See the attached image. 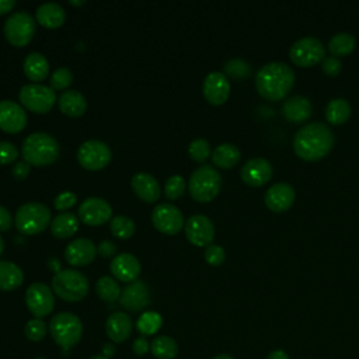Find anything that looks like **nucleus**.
<instances>
[{"label":"nucleus","mask_w":359,"mask_h":359,"mask_svg":"<svg viewBox=\"0 0 359 359\" xmlns=\"http://www.w3.org/2000/svg\"><path fill=\"white\" fill-rule=\"evenodd\" d=\"M334 134L324 123L314 121L303 125L293 138L295 153L307 162L326 158L334 146Z\"/></svg>","instance_id":"f257e3e1"},{"label":"nucleus","mask_w":359,"mask_h":359,"mask_svg":"<svg viewBox=\"0 0 359 359\" xmlns=\"http://www.w3.org/2000/svg\"><path fill=\"white\" fill-rule=\"evenodd\" d=\"M295 83L293 69L284 62L266 63L256 76L259 93L271 101L282 100Z\"/></svg>","instance_id":"f03ea898"},{"label":"nucleus","mask_w":359,"mask_h":359,"mask_svg":"<svg viewBox=\"0 0 359 359\" xmlns=\"http://www.w3.org/2000/svg\"><path fill=\"white\" fill-rule=\"evenodd\" d=\"M61 153L58 141L47 132L30 134L22 146V155L29 165L47 166L54 163Z\"/></svg>","instance_id":"7ed1b4c3"},{"label":"nucleus","mask_w":359,"mask_h":359,"mask_svg":"<svg viewBox=\"0 0 359 359\" xmlns=\"http://www.w3.org/2000/svg\"><path fill=\"white\" fill-rule=\"evenodd\" d=\"M49 331L56 345H59L63 353L68 355L69 349L80 342L83 335V324L76 314L62 312L52 317Z\"/></svg>","instance_id":"20e7f679"},{"label":"nucleus","mask_w":359,"mask_h":359,"mask_svg":"<svg viewBox=\"0 0 359 359\" xmlns=\"http://www.w3.org/2000/svg\"><path fill=\"white\" fill-rule=\"evenodd\" d=\"M222 176L211 165L198 167L190 177L188 191L191 197L198 202L212 201L220 191Z\"/></svg>","instance_id":"39448f33"},{"label":"nucleus","mask_w":359,"mask_h":359,"mask_svg":"<svg viewBox=\"0 0 359 359\" xmlns=\"http://www.w3.org/2000/svg\"><path fill=\"white\" fill-rule=\"evenodd\" d=\"M15 224L23 234H38L51 224V211L41 202H27L17 209Z\"/></svg>","instance_id":"423d86ee"},{"label":"nucleus","mask_w":359,"mask_h":359,"mask_svg":"<svg viewBox=\"0 0 359 359\" xmlns=\"http://www.w3.org/2000/svg\"><path fill=\"white\" fill-rule=\"evenodd\" d=\"M52 291L66 302H80L89 293V280L76 270H61L52 278Z\"/></svg>","instance_id":"0eeeda50"},{"label":"nucleus","mask_w":359,"mask_h":359,"mask_svg":"<svg viewBox=\"0 0 359 359\" xmlns=\"http://www.w3.org/2000/svg\"><path fill=\"white\" fill-rule=\"evenodd\" d=\"M6 40L15 47H26L36 34V19L26 10L12 13L3 26Z\"/></svg>","instance_id":"6e6552de"},{"label":"nucleus","mask_w":359,"mask_h":359,"mask_svg":"<svg viewBox=\"0 0 359 359\" xmlns=\"http://www.w3.org/2000/svg\"><path fill=\"white\" fill-rule=\"evenodd\" d=\"M19 98L27 109L37 114H45L56 102V93L51 86L29 83L22 87Z\"/></svg>","instance_id":"1a4fd4ad"},{"label":"nucleus","mask_w":359,"mask_h":359,"mask_svg":"<svg viewBox=\"0 0 359 359\" xmlns=\"http://www.w3.org/2000/svg\"><path fill=\"white\" fill-rule=\"evenodd\" d=\"M289 58L295 65L309 68L319 62H323V59L326 58V48L319 38L303 37L292 44L289 49Z\"/></svg>","instance_id":"9d476101"},{"label":"nucleus","mask_w":359,"mask_h":359,"mask_svg":"<svg viewBox=\"0 0 359 359\" xmlns=\"http://www.w3.org/2000/svg\"><path fill=\"white\" fill-rule=\"evenodd\" d=\"M112 153L107 144L98 139L83 142L77 149V160L87 170H101L111 162Z\"/></svg>","instance_id":"9b49d317"},{"label":"nucleus","mask_w":359,"mask_h":359,"mask_svg":"<svg viewBox=\"0 0 359 359\" xmlns=\"http://www.w3.org/2000/svg\"><path fill=\"white\" fill-rule=\"evenodd\" d=\"M26 303L36 319L45 317L51 314L55 306L54 291L44 282H34L26 292Z\"/></svg>","instance_id":"f8f14e48"},{"label":"nucleus","mask_w":359,"mask_h":359,"mask_svg":"<svg viewBox=\"0 0 359 359\" xmlns=\"http://www.w3.org/2000/svg\"><path fill=\"white\" fill-rule=\"evenodd\" d=\"M153 226L165 234H177L184 226V216L181 211L171 204H159L152 213Z\"/></svg>","instance_id":"ddd939ff"},{"label":"nucleus","mask_w":359,"mask_h":359,"mask_svg":"<svg viewBox=\"0 0 359 359\" xmlns=\"http://www.w3.org/2000/svg\"><path fill=\"white\" fill-rule=\"evenodd\" d=\"M185 236L197 247H208L215 237V226L205 215H192L185 222Z\"/></svg>","instance_id":"4468645a"},{"label":"nucleus","mask_w":359,"mask_h":359,"mask_svg":"<svg viewBox=\"0 0 359 359\" xmlns=\"http://www.w3.org/2000/svg\"><path fill=\"white\" fill-rule=\"evenodd\" d=\"M27 124L26 109L12 100L0 101V130L9 134H17Z\"/></svg>","instance_id":"2eb2a0df"},{"label":"nucleus","mask_w":359,"mask_h":359,"mask_svg":"<svg viewBox=\"0 0 359 359\" xmlns=\"http://www.w3.org/2000/svg\"><path fill=\"white\" fill-rule=\"evenodd\" d=\"M79 219L89 226H101L109 220L112 215L111 205L98 197L84 199L79 206Z\"/></svg>","instance_id":"dca6fc26"},{"label":"nucleus","mask_w":359,"mask_h":359,"mask_svg":"<svg viewBox=\"0 0 359 359\" xmlns=\"http://www.w3.org/2000/svg\"><path fill=\"white\" fill-rule=\"evenodd\" d=\"M111 273L112 275L121 282H127V284H132L135 281H138L141 271H142V266L139 263V260L130 253H121L115 256L111 260L109 264Z\"/></svg>","instance_id":"f3484780"},{"label":"nucleus","mask_w":359,"mask_h":359,"mask_svg":"<svg viewBox=\"0 0 359 359\" xmlns=\"http://www.w3.org/2000/svg\"><path fill=\"white\" fill-rule=\"evenodd\" d=\"M274 169L271 163L264 158H252L242 167V180L250 187H261L267 184L273 177Z\"/></svg>","instance_id":"a211bd4d"},{"label":"nucleus","mask_w":359,"mask_h":359,"mask_svg":"<svg viewBox=\"0 0 359 359\" xmlns=\"http://www.w3.org/2000/svg\"><path fill=\"white\" fill-rule=\"evenodd\" d=\"M204 96L205 98L213 104L220 105L223 104L230 94V82L227 76L222 72H211L206 75L204 80Z\"/></svg>","instance_id":"6ab92c4d"},{"label":"nucleus","mask_w":359,"mask_h":359,"mask_svg":"<svg viewBox=\"0 0 359 359\" xmlns=\"http://www.w3.org/2000/svg\"><path fill=\"white\" fill-rule=\"evenodd\" d=\"M97 254V247L89 238L79 237L70 242L65 250V259L66 261L73 267H82L87 266L91 261H94Z\"/></svg>","instance_id":"aec40b11"},{"label":"nucleus","mask_w":359,"mask_h":359,"mask_svg":"<svg viewBox=\"0 0 359 359\" xmlns=\"http://www.w3.org/2000/svg\"><path fill=\"white\" fill-rule=\"evenodd\" d=\"M121 306L130 312H139L145 309L151 303L149 298V288L142 281H135L125 287L119 298Z\"/></svg>","instance_id":"412c9836"},{"label":"nucleus","mask_w":359,"mask_h":359,"mask_svg":"<svg viewBox=\"0 0 359 359\" xmlns=\"http://www.w3.org/2000/svg\"><path fill=\"white\" fill-rule=\"evenodd\" d=\"M295 201V190L288 183H277L266 192V205L273 212L288 211Z\"/></svg>","instance_id":"4be33fe9"},{"label":"nucleus","mask_w":359,"mask_h":359,"mask_svg":"<svg viewBox=\"0 0 359 359\" xmlns=\"http://www.w3.org/2000/svg\"><path fill=\"white\" fill-rule=\"evenodd\" d=\"M313 105L305 96H292L282 104V114L289 123L302 124L312 116Z\"/></svg>","instance_id":"5701e85b"},{"label":"nucleus","mask_w":359,"mask_h":359,"mask_svg":"<svg viewBox=\"0 0 359 359\" xmlns=\"http://www.w3.org/2000/svg\"><path fill=\"white\" fill-rule=\"evenodd\" d=\"M105 333L108 338L115 344H121L127 341L132 333V319L130 317V314L124 312L112 313L107 319Z\"/></svg>","instance_id":"b1692460"},{"label":"nucleus","mask_w":359,"mask_h":359,"mask_svg":"<svg viewBox=\"0 0 359 359\" xmlns=\"http://www.w3.org/2000/svg\"><path fill=\"white\" fill-rule=\"evenodd\" d=\"M131 187L145 202H156L162 194L159 181L149 173H137L131 180Z\"/></svg>","instance_id":"393cba45"},{"label":"nucleus","mask_w":359,"mask_h":359,"mask_svg":"<svg viewBox=\"0 0 359 359\" xmlns=\"http://www.w3.org/2000/svg\"><path fill=\"white\" fill-rule=\"evenodd\" d=\"M36 19L41 26L47 29H58L65 23L66 12L59 3L47 2L37 8Z\"/></svg>","instance_id":"a878e982"},{"label":"nucleus","mask_w":359,"mask_h":359,"mask_svg":"<svg viewBox=\"0 0 359 359\" xmlns=\"http://www.w3.org/2000/svg\"><path fill=\"white\" fill-rule=\"evenodd\" d=\"M58 105L69 116H80L87 109V101L77 90H65L58 98Z\"/></svg>","instance_id":"bb28decb"},{"label":"nucleus","mask_w":359,"mask_h":359,"mask_svg":"<svg viewBox=\"0 0 359 359\" xmlns=\"http://www.w3.org/2000/svg\"><path fill=\"white\" fill-rule=\"evenodd\" d=\"M24 281L23 270L12 261H0V291H15Z\"/></svg>","instance_id":"cd10ccee"},{"label":"nucleus","mask_w":359,"mask_h":359,"mask_svg":"<svg viewBox=\"0 0 359 359\" xmlns=\"http://www.w3.org/2000/svg\"><path fill=\"white\" fill-rule=\"evenodd\" d=\"M24 73L33 82H43L49 75V62L40 52H31L24 59Z\"/></svg>","instance_id":"c85d7f7f"},{"label":"nucleus","mask_w":359,"mask_h":359,"mask_svg":"<svg viewBox=\"0 0 359 359\" xmlns=\"http://www.w3.org/2000/svg\"><path fill=\"white\" fill-rule=\"evenodd\" d=\"M79 230V217L72 212L58 213L51 222V231L56 238L72 237Z\"/></svg>","instance_id":"c756f323"},{"label":"nucleus","mask_w":359,"mask_h":359,"mask_svg":"<svg viewBox=\"0 0 359 359\" xmlns=\"http://www.w3.org/2000/svg\"><path fill=\"white\" fill-rule=\"evenodd\" d=\"M242 158V152L233 144H220L212 152V162L220 169L234 167Z\"/></svg>","instance_id":"7c9ffc66"},{"label":"nucleus","mask_w":359,"mask_h":359,"mask_svg":"<svg viewBox=\"0 0 359 359\" xmlns=\"http://www.w3.org/2000/svg\"><path fill=\"white\" fill-rule=\"evenodd\" d=\"M324 115H326V119L328 124L341 125L351 115V105L345 98H341V97L333 98L326 105Z\"/></svg>","instance_id":"2f4dec72"},{"label":"nucleus","mask_w":359,"mask_h":359,"mask_svg":"<svg viewBox=\"0 0 359 359\" xmlns=\"http://www.w3.org/2000/svg\"><path fill=\"white\" fill-rule=\"evenodd\" d=\"M356 40L351 33H337L331 37L328 43V49L333 54V56H345L351 54L355 48Z\"/></svg>","instance_id":"473e14b6"},{"label":"nucleus","mask_w":359,"mask_h":359,"mask_svg":"<svg viewBox=\"0 0 359 359\" xmlns=\"http://www.w3.org/2000/svg\"><path fill=\"white\" fill-rule=\"evenodd\" d=\"M151 351L158 359H174L178 353V345L171 337L160 335L152 341Z\"/></svg>","instance_id":"72a5a7b5"},{"label":"nucleus","mask_w":359,"mask_h":359,"mask_svg":"<svg viewBox=\"0 0 359 359\" xmlns=\"http://www.w3.org/2000/svg\"><path fill=\"white\" fill-rule=\"evenodd\" d=\"M96 292L98 298L107 303H114L121 298V288L111 277H101L96 284Z\"/></svg>","instance_id":"f704fd0d"},{"label":"nucleus","mask_w":359,"mask_h":359,"mask_svg":"<svg viewBox=\"0 0 359 359\" xmlns=\"http://www.w3.org/2000/svg\"><path fill=\"white\" fill-rule=\"evenodd\" d=\"M109 229H111V233L118 237V238H123V240H125V238H130L134 236L135 233V222L128 217V216H124V215H118L115 217H112L111 223H109Z\"/></svg>","instance_id":"c9c22d12"},{"label":"nucleus","mask_w":359,"mask_h":359,"mask_svg":"<svg viewBox=\"0 0 359 359\" xmlns=\"http://www.w3.org/2000/svg\"><path fill=\"white\" fill-rule=\"evenodd\" d=\"M163 324V319L158 312H145L137 321V328L144 335L156 334Z\"/></svg>","instance_id":"e433bc0d"},{"label":"nucleus","mask_w":359,"mask_h":359,"mask_svg":"<svg viewBox=\"0 0 359 359\" xmlns=\"http://www.w3.org/2000/svg\"><path fill=\"white\" fill-rule=\"evenodd\" d=\"M224 72L234 79L242 80V79L250 76L252 65L249 62H246L245 59H238V58L230 59L229 62L224 63Z\"/></svg>","instance_id":"4c0bfd02"},{"label":"nucleus","mask_w":359,"mask_h":359,"mask_svg":"<svg viewBox=\"0 0 359 359\" xmlns=\"http://www.w3.org/2000/svg\"><path fill=\"white\" fill-rule=\"evenodd\" d=\"M51 87L54 90H65L73 83V72L69 68H58L51 75Z\"/></svg>","instance_id":"58836bf2"},{"label":"nucleus","mask_w":359,"mask_h":359,"mask_svg":"<svg viewBox=\"0 0 359 359\" xmlns=\"http://www.w3.org/2000/svg\"><path fill=\"white\" fill-rule=\"evenodd\" d=\"M48 333L47 324L41 319H33L26 324L24 334L31 342H40L45 338Z\"/></svg>","instance_id":"ea45409f"},{"label":"nucleus","mask_w":359,"mask_h":359,"mask_svg":"<svg viewBox=\"0 0 359 359\" xmlns=\"http://www.w3.org/2000/svg\"><path fill=\"white\" fill-rule=\"evenodd\" d=\"M188 152L190 156L195 160V162H205L209 156H211V145L206 139L204 138H197L194 139L190 146H188Z\"/></svg>","instance_id":"a19ab883"},{"label":"nucleus","mask_w":359,"mask_h":359,"mask_svg":"<svg viewBox=\"0 0 359 359\" xmlns=\"http://www.w3.org/2000/svg\"><path fill=\"white\" fill-rule=\"evenodd\" d=\"M185 192V180L178 176L174 174L171 176L166 184H165V195L170 199H177L180 197H183V194Z\"/></svg>","instance_id":"79ce46f5"},{"label":"nucleus","mask_w":359,"mask_h":359,"mask_svg":"<svg viewBox=\"0 0 359 359\" xmlns=\"http://www.w3.org/2000/svg\"><path fill=\"white\" fill-rule=\"evenodd\" d=\"M19 158V151L15 144L9 141H0V165H10Z\"/></svg>","instance_id":"37998d69"},{"label":"nucleus","mask_w":359,"mask_h":359,"mask_svg":"<svg viewBox=\"0 0 359 359\" xmlns=\"http://www.w3.org/2000/svg\"><path fill=\"white\" fill-rule=\"evenodd\" d=\"M226 259V253L222 246L219 245H209L205 249V260L211 266H220Z\"/></svg>","instance_id":"c03bdc74"},{"label":"nucleus","mask_w":359,"mask_h":359,"mask_svg":"<svg viewBox=\"0 0 359 359\" xmlns=\"http://www.w3.org/2000/svg\"><path fill=\"white\" fill-rule=\"evenodd\" d=\"M77 201V195L72 191H63L54 199V206L58 211H66L72 208Z\"/></svg>","instance_id":"a18cd8bd"},{"label":"nucleus","mask_w":359,"mask_h":359,"mask_svg":"<svg viewBox=\"0 0 359 359\" xmlns=\"http://www.w3.org/2000/svg\"><path fill=\"white\" fill-rule=\"evenodd\" d=\"M321 69L327 76H337L342 69V62L337 56H326L321 62Z\"/></svg>","instance_id":"49530a36"},{"label":"nucleus","mask_w":359,"mask_h":359,"mask_svg":"<svg viewBox=\"0 0 359 359\" xmlns=\"http://www.w3.org/2000/svg\"><path fill=\"white\" fill-rule=\"evenodd\" d=\"M97 253L104 257V259H111L115 256L116 253V245L111 240H102L98 246H97Z\"/></svg>","instance_id":"de8ad7c7"},{"label":"nucleus","mask_w":359,"mask_h":359,"mask_svg":"<svg viewBox=\"0 0 359 359\" xmlns=\"http://www.w3.org/2000/svg\"><path fill=\"white\" fill-rule=\"evenodd\" d=\"M12 226H13L12 213L9 212V209L6 206L0 205V231H6V230L12 229Z\"/></svg>","instance_id":"09e8293b"},{"label":"nucleus","mask_w":359,"mask_h":359,"mask_svg":"<svg viewBox=\"0 0 359 359\" xmlns=\"http://www.w3.org/2000/svg\"><path fill=\"white\" fill-rule=\"evenodd\" d=\"M12 171H13V176L16 180H24L30 174V165L26 160L17 162Z\"/></svg>","instance_id":"8fccbe9b"},{"label":"nucleus","mask_w":359,"mask_h":359,"mask_svg":"<svg viewBox=\"0 0 359 359\" xmlns=\"http://www.w3.org/2000/svg\"><path fill=\"white\" fill-rule=\"evenodd\" d=\"M132 349H134V352L137 355L142 356V355H146L151 351V344H149V341L145 337H141V338L135 339Z\"/></svg>","instance_id":"3c124183"},{"label":"nucleus","mask_w":359,"mask_h":359,"mask_svg":"<svg viewBox=\"0 0 359 359\" xmlns=\"http://www.w3.org/2000/svg\"><path fill=\"white\" fill-rule=\"evenodd\" d=\"M16 6V0H0V15L12 12Z\"/></svg>","instance_id":"603ef678"},{"label":"nucleus","mask_w":359,"mask_h":359,"mask_svg":"<svg viewBox=\"0 0 359 359\" xmlns=\"http://www.w3.org/2000/svg\"><path fill=\"white\" fill-rule=\"evenodd\" d=\"M101 351H102V355L109 359V358H112V356L115 355V345L111 344V342H105V344L102 345Z\"/></svg>","instance_id":"864d4df0"},{"label":"nucleus","mask_w":359,"mask_h":359,"mask_svg":"<svg viewBox=\"0 0 359 359\" xmlns=\"http://www.w3.org/2000/svg\"><path fill=\"white\" fill-rule=\"evenodd\" d=\"M267 359H291V358H289V355H288L285 351H282V349H275V351L270 352V355H268Z\"/></svg>","instance_id":"5fc2aeb1"},{"label":"nucleus","mask_w":359,"mask_h":359,"mask_svg":"<svg viewBox=\"0 0 359 359\" xmlns=\"http://www.w3.org/2000/svg\"><path fill=\"white\" fill-rule=\"evenodd\" d=\"M212 359H234V358L230 356V355H227V353H220V355H216V356L212 358Z\"/></svg>","instance_id":"6e6d98bb"},{"label":"nucleus","mask_w":359,"mask_h":359,"mask_svg":"<svg viewBox=\"0 0 359 359\" xmlns=\"http://www.w3.org/2000/svg\"><path fill=\"white\" fill-rule=\"evenodd\" d=\"M3 250H5V240H3V237L0 236V256L3 254Z\"/></svg>","instance_id":"4d7b16f0"},{"label":"nucleus","mask_w":359,"mask_h":359,"mask_svg":"<svg viewBox=\"0 0 359 359\" xmlns=\"http://www.w3.org/2000/svg\"><path fill=\"white\" fill-rule=\"evenodd\" d=\"M70 5L80 6V5H84V2H83V0H80V2H79V0H70Z\"/></svg>","instance_id":"13d9d810"},{"label":"nucleus","mask_w":359,"mask_h":359,"mask_svg":"<svg viewBox=\"0 0 359 359\" xmlns=\"http://www.w3.org/2000/svg\"><path fill=\"white\" fill-rule=\"evenodd\" d=\"M90 359H108V358H105L104 355H94V356H91Z\"/></svg>","instance_id":"bf43d9fd"},{"label":"nucleus","mask_w":359,"mask_h":359,"mask_svg":"<svg viewBox=\"0 0 359 359\" xmlns=\"http://www.w3.org/2000/svg\"><path fill=\"white\" fill-rule=\"evenodd\" d=\"M36 359H47V358H36Z\"/></svg>","instance_id":"052dcab7"}]
</instances>
